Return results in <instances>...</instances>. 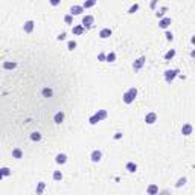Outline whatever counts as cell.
Returning a JSON list of instances; mask_svg holds the SVG:
<instances>
[{"label":"cell","instance_id":"cell-3","mask_svg":"<svg viewBox=\"0 0 195 195\" xmlns=\"http://www.w3.org/2000/svg\"><path fill=\"white\" fill-rule=\"evenodd\" d=\"M179 73H180V70H179V69H171V70H166V72H165V81H166L168 84H171Z\"/></svg>","mask_w":195,"mask_h":195},{"label":"cell","instance_id":"cell-19","mask_svg":"<svg viewBox=\"0 0 195 195\" xmlns=\"http://www.w3.org/2000/svg\"><path fill=\"white\" fill-rule=\"evenodd\" d=\"M127 171L128 172H136L137 171V165L134 162H128L127 163Z\"/></svg>","mask_w":195,"mask_h":195},{"label":"cell","instance_id":"cell-16","mask_svg":"<svg viewBox=\"0 0 195 195\" xmlns=\"http://www.w3.org/2000/svg\"><path fill=\"white\" fill-rule=\"evenodd\" d=\"M186 183H188V179H186V177H180V179L177 180V183H175V188L180 189V188H183Z\"/></svg>","mask_w":195,"mask_h":195},{"label":"cell","instance_id":"cell-8","mask_svg":"<svg viewBox=\"0 0 195 195\" xmlns=\"http://www.w3.org/2000/svg\"><path fill=\"white\" fill-rule=\"evenodd\" d=\"M157 120V114L156 113H148L145 116V122L148 123V125H153V123H156Z\"/></svg>","mask_w":195,"mask_h":195},{"label":"cell","instance_id":"cell-12","mask_svg":"<svg viewBox=\"0 0 195 195\" xmlns=\"http://www.w3.org/2000/svg\"><path fill=\"white\" fill-rule=\"evenodd\" d=\"M82 11H84V8L79 6V5H73L72 8H70V14H72V15H79Z\"/></svg>","mask_w":195,"mask_h":195},{"label":"cell","instance_id":"cell-5","mask_svg":"<svg viewBox=\"0 0 195 195\" xmlns=\"http://www.w3.org/2000/svg\"><path fill=\"white\" fill-rule=\"evenodd\" d=\"M145 61H146V58H145V57H140V58H137V60L134 61V63H133V69H134L136 72H137V70H140L142 67L145 66Z\"/></svg>","mask_w":195,"mask_h":195},{"label":"cell","instance_id":"cell-17","mask_svg":"<svg viewBox=\"0 0 195 195\" xmlns=\"http://www.w3.org/2000/svg\"><path fill=\"white\" fill-rule=\"evenodd\" d=\"M63 120H64V113H63V111H58L55 116H54V122H55V123H61Z\"/></svg>","mask_w":195,"mask_h":195},{"label":"cell","instance_id":"cell-33","mask_svg":"<svg viewBox=\"0 0 195 195\" xmlns=\"http://www.w3.org/2000/svg\"><path fill=\"white\" fill-rule=\"evenodd\" d=\"M137 9H139V5H137V3H134V5H133V6L130 8V9H128V12H130V14H133V12H136Z\"/></svg>","mask_w":195,"mask_h":195},{"label":"cell","instance_id":"cell-18","mask_svg":"<svg viewBox=\"0 0 195 195\" xmlns=\"http://www.w3.org/2000/svg\"><path fill=\"white\" fill-rule=\"evenodd\" d=\"M12 157L19 160V158H22V157H23V151H22L20 148H14V149H12Z\"/></svg>","mask_w":195,"mask_h":195},{"label":"cell","instance_id":"cell-24","mask_svg":"<svg viewBox=\"0 0 195 195\" xmlns=\"http://www.w3.org/2000/svg\"><path fill=\"white\" fill-rule=\"evenodd\" d=\"M54 180L55 181H61V180H63V172H61V171H55L54 172Z\"/></svg>","mask_w":195,"mask_h":195},{"label":"cell","instance_id":"cell-22","mask_svg":"<svg viewBox=\"0 0 195 195\" xmlns=\"http://www.w3.org/2000/svg\"><path fill=\"white\" fill-rule=\"evenodd\" d=\"M41 95H43L44 98H50L52 95H54V92H52V88H43V90H41Z\"/></svg>","mask_w":195,"mask_h":195},{"label":"cell","instance_id":"cell-11","mask_svg":"<svg viewBox=\"0 0 195 195\" xmlns=\"http://www.w3.org/2000/svg\"><path fill=\"white\" fill-rule=\"evenodd\" d=\"M55 162H57L58 165H64V163H67V156H66V154H63V153L57 154V157H55Z\"/></svg>","mask_w":195,"mask_h":195},{"label":"cell","instance_id":"cell-28","mask_svg":"<svg viewBox=\"0 0 195 195\" xmlns=\"http://www.w3.org/2000/svg\"><path fill=\"white\" fill-rule=\"evenodd\" d=\"M17 67V63H8V61H6V63H3V69H15Z\"/></svg>","mask_w":195,"mask_h":195},{"label":"cell","instance_id":"cell-26","mask_svg":"<svg viewBox=\"0 0 195 195\" xmlns=\"http://www.w3.org/2000/svg\"><path fill=\"white\" fill-rule=\"evenodd\" d=\"M95 5H96V0H90V2H84L82 3V8H84V9H87V8H92Z\"/></svg>","mask_w":195,"mask_h":195},{"label":"cell","instance_id":"cell-21","mask_svg":"<svg viewBox=\"0 0 195 195\" xmlns=\"http://www.w3.org/2000/svg\"><path fill=\"white\" fill-rule=\"evenodd\" d=\"M31 140H32V142H40V140H41V134H40L38 131L32 133V134H31Z\"/></svg>","mask_w":195,"mask_h":195},{"label":"cell","instance_id":"cell-1","mask_svg":"<svg viewBox=\"0 0 195 195\" xmlns=\"http://www.w3.org/2000/svg\"><path fill=\"white\" fill-rule=\"evenodd\" d=\"M136 96H137V88L136 87H131V88H128V90L123 93L122 101L125 102V104H133V102H134V99H136Z\"/></svg>","mask_w":195,"mask_h":195},{"label":"cell","instance_id":"cell-25","mask_svg":"<svg viewBox=\"0 0 195 195\" xmlns=\"http://www.w3.org/2000/svg\"><path fill=\"white\" fill-rule=\"evenodd\" d=\"M107 61H108V63H114V61H116V54H114V52L107 54Z\"/></svg>","mask_w":195,"mask_h":195},{"label":"cell","instance_id":"cell-23","mask_svg":"<svg viewBox=\"0 0 195 195\" xmlns=\"http://www.w3.org/2000/svg\"><path fill=\"white\" fill-rule=\"evenodd\" d=\"M175 57V50L174 49H171V50H168L166 54H165V60H172Z\"/></svg>","mask_w":195,"mask_h":195},{"label":"cell","instance_id":"cell-14","mask_svg":"<svg viewBox=\"0 0 195 195\" xmlns=\"http://www.w3.org/2000/svg\"><path fill=\"white\" fill-rule=\"evenodd\" d=\"M99 37H101L102 40H105V38L111 37V29H108V28H104V29H101V32H99Z\"/></svg>","mask_w":195,"mask_h":195},{"label":"cell","instance_id":"cell-30","mask_svg":"<svg viewBox=\"0 0 195 195\" xmlns=\"http://www.w3.org/2000/svg\"><path fill=\"white\" fill-rule=\"evenodd\" d=\"M64 22H66L67 24H72V23H73V15H72V14H67V15L64 17Z\"/></svg>","mask_w":195,"mask_h":195},{"label":"cell","instance_id":"cell-27","mask_svg":"<svg viewBox=\"0 0 195 195\" xmlns=\"http://www.w3.org/2000/svg\"><path fill=\"white\" fill-rule=\"evenodd\" d=\"M166 9H168V8H166V6H163L160 11H157V12H156V17H157V19H162V17L165 15V12H166Z\"/></svg>","mask_w":195,"mask_h":195},{"label":"cell","instance_id":"cell-7","mask_svg":"<svg viewBox=\"0 0 195 195\" xmlns=\"http://www.w3.org/2000/svg\"><path fill=\"white\" fill-rule=\"evenodd\" d=\"M192 131H194L192 123H184V125L181 127V134H183V136H191Z\"/></svg>","mask_w":195,"mask_h":195},{"label":"cell","instance_id":"cell-39","mask_svg":"<svg viewBox=\"0 0 195 195\" xmlns=\"http://www.w3.org/2000/svg\"><path fill=\"white\" fill-rule=\"evenodd\" d=\"M191 43H192V44H194V46H195V35H194V37L191 38Z\"/></svg>","mask_w":195,"mask_h":195},{"label":"cell","instance_id":"cell-6","mask_svg":"<svg viewBox=\"0 0 195 195\" xmlns=\"http://www.w3.org/2000/svg\"><path fill=\"white\" fill-rule=\"evenodd\" d=\"M90 158H92L93 163H99L102 160V153L99 151V149H95V151L92 153V156H90Z\"/></svg>","mask_w":195,"mask_h":195},{"label":"cell","instance_id":"cell-35","mask_svg":"<svg viewBox=\"0 0 195 195\" xmlns=\"http://www.w3.org/2000/svg\"><path fill=\"white\" fill-rule=\"evenodd\" d=\"M57 38H58L60 41H61V40H64V38H66V32H61V34L58 35V37H57Z\"/></svg>","mask_w":195,"mask_h":195},{"label":"cell","instance_id":"cell-32","mask_svg":"<svg viewBox=\"0 0 195 195\" xmlns=\"http://www.w3.org/2000/svg\"><path fill=\"white\" fill-rule=\"evenodd\" d=\"M165 37H166V40H168V41H172V40H174V35H172V32H169V31H166Z\"/></svg>","mask_w":195,"mask_h":195},{"label":"cell","instance_id":"cell-36","mask_svg":"<svg viewBox=\"0 0 195 195\" xmlns=\"http://www.w3.org/2000/svg\"><path fill=\"white\" fill-rule=\"evenodd\" d=\"M157 195H171V192H169V191H166V189H165V191H162V192H158Z\"/></svg>","mask_w":195,"mask_h":195},{"label":"cell","instance_id":"cell-10","mask_svg":"<svg viewBox=\"0 0 195 195\" xmlns=\"http://www.w3.org/2000/svg\"><path fill=\"white\" fill-rule=\"evenodd\" d=\"M172 23V20L169 19V17H165V19H162L160 22H158V26H160L162 29H168V26H169Z\"/></svg>","mask_w":195,"mask_h":195},{"label":"cell","instance_id":"cell-31","mask_svg":"<svg viewBox=\"0 0 195 195\" xmlns=\"http://www.w3.org/2000/svg\"><path fill=\"white\" fill-rule=\"evenodd\" d=\"M75 47H76V41H75V40H70V41L67 43V49H69V50H73Z\"/></svg>","mask_w":195,"mask_h":195},{"label":"cell","instance_id":"cell-13","mask_svg":"<svg viewBox=\"0 0 195 195\" xmlns=\"http://www.w3.org/2000/svg\"><path fill=\"white\" fill-rule=\"evenodd\" d=\"M146 192H148V195H157L158 194V186L157 184H149L148 186V189H146Z\"/></svg>","mask_w":195,"mask_h":195},{"label":"cell","instance_id":"cell-20","mask_svg":"<svg viewBox=\"0 0 195 195\" xmlns=\"http://www.w3.org/2000/svg\"><path fill=\"white\" fill-rule=\"evenodd\" d=\"M84 31H85V28H84L82 24H81V26H75V28L72 29V32H73L75 35H81V34H82Z\"/></svg>","mask_w":195,"mask_h":195},{"label":"cell","instance_id":"cell-4","mask_svg":"<svg viewBox=\"0 0 195 195\" xmlns=\"http://www.w3.org/2000/svg\"><path fill=\"white\" fill-rule=\"evenodd\" d=\"M93 22H95L93 15H85V17H82V26H84L85 29H90L92 26H93Z\"/></svg>","mask_w":195,"mask_h":195},{"label":"cell","instance_id":"cell-37","mask_svg":"<svg viewBox=\"0 0 195 195\" xmlns=\"http://www.w3.org/2000/svg\"><path fill=\"white\" fill-rule=\"evenodd\" d=\"M122 137V133H116V134H114V139H116V140H119Z\"/></svg>","mask_w":195,"mask_h":195},{"label":"cell","instance_id":"cell-38","mask_svg":"<svg viewBox=\"0 0 195 195\" xmlns=\"http://www.w3.org/2000/svg\"><path fill=\"white\" fill-rule=\"evenodd\" d=\"M191 57H192V58H195V49H192V50H191Z\"/></svg>","mask_w":195,"mask_h":195},{"label":"cell","instance_id":"cell-34","mask_svg":"<svg viewBox=\"0 0 195 195\" xmlns=\"http://www.w3.org/2000/svg\"><path fill=\"white\" fill-rule=\"evenodd\" d=\"M98 60H99V61H107V55H105V54H99V55H98Z\"/></svg>","mask_w":195,"mask_h":195},{"label":"cell","instance_id":"cell-29","mask_svg":"<svg viewBox=\"0 0 195 195\" xmlns=\"http://www.w3.org/2000/svg\"><path fill=\"white\" fill-rule=\"evenodd\" d=\"M11 175V169H9V168H2V177H9Z\"/></svg>","mask_w":195,"mask_h":195},{"label":"cell","instance_id":"cell-15","mask_svg":"<svg viewBox=\"0 0 195 195\" xmlns=\"http://www.w3.org/2000/svg\"><path fill=\"white\" fill-rule=\"evenodd\" d=\"M44 189H46V183H44V181H38V184H37V189H35L37 195H41V194L44 192Z\"/></svg>","mask_w":195,"mask_h":195},{"label":"cell","instance_id":"cell-9","mask_svg":"<svg viewBox=\"0 0 195 195\" xmlns=\"http://www.w3.org/2000/svg\"><path fill=\"white\" fill-rule=\"evenodd\" d=\"M34 24H35V23H34L32 20H28V22L23 24V31H24L26 34H31V32L34 31Z\"/></svg>","mask_w":195,"mask_h":195},{"label":"cell","instance_id":"cell-2","mask_svg":"<svg viewBox=\"0 0 195 195\" xmlns=\"http://www.w3.org/2000/svg\"><path fill=\"white\" fill-rule=\"evenodd\" d=\"M105 118H107V111H105V110H99L96 114H93V116L90 118V120H88V122H90L92 125H96L98 122H101V120L105 119Z\"/></svg>","mask_w":195,"mask_h":195}]
</instances>
